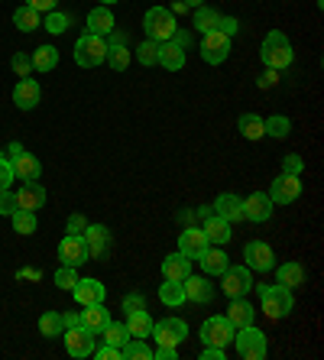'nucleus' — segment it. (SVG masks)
<instances>
[{
  "instance_id": "864d4df0",
  "label": "nucleus",
  "mask_w": 324,
  "mask_h": 360,
  "mask_svg": "<svg viewBox=\"0 0 324 360\" xmlns=\"http://www.w3.org/2000/svg\"><path fill=\"white\" fill-rule=\"evenodd\" d=\"M94 354H98V360H120V347H114V344L94 347Z\"/></svg>"
},
{
  "instance_id": "5fc2aeb1",
  "label": "nucleus",
  "mask_w": 324,
  "mask_h": 360,
  "mask_svg": "<svg viewBox=\"0 0 324 360\" xmlns=\"http://www.w3.org/2000/svg\"><path fill=\"white\" fill-rule=\"evenodd\" d=\"M227 357V347H211L205 344V351H201V360H224Z\"/></svg>"
},
{
  "instance_id": "4d7b16f0",
  "label": "nucleus",
  "mask_w": 324,
  "mask_h": 360,
  "mask_svg": "<svg viewBox=\"0 0 324 360\" xmlns=\"http://www.w3.org/2000/svg\"><path fill=\"white\" fill-rule=\"evenodd\" d=\"M217 30H221V33H227V36H233V33H237V30H240V23H237V20H233V17H221V23H217Z\"/></svg>"
},
{
  "instance_id": "f8f14e48",
  "label": "nucleus",
  "mask_w": 324,
  "mask_h": 360,
  "mask_svg": "<svg viewBox=\"0 0 324 360\" xmlns=\"http://www.w3.org/2000/svg\"><path fill=\"white\" fill-rule=\"evenodd\" d=\"M221 276H224L221 289H224L227 299H240V295H247L253 289V276H250L247 266H227Z\"/></svg>"
},
{
  "instance_id": "603ef678",
  "label": "nucleus",
  "mask_w": 324,
  "mask_h": 360,
  "mask_svg": "<svg viewBox=\"0 0 324 360\" xmlns=\"http://www.w3.org/2000/svg\"><path fill=\"white\" fill-rule=\"evenodd\" d=\"M84 227H88V221H84L82 214H72V218L65 221V231H68V234H84Z\"/></svg>"
},
{
  "instance_id": "0eeeda50",
  "label": "nucleus",
  "mask_w": 324,
  "mask_h": 360,
  "mask_svg": "<svg viewBox=\"0 0 324 360\" xmlns=\"http://www.w3.org/2000/svg\"><path fill=\"white\" fill-rule=\"evenodd\" d=\"M237 335V328L227 321V315H211L205 325H201V341L211 344V347H227Z\"/></svg>"
},
{
  "instance_id": "052dcab7",
  "label": "nucleus",
  "mask_w": 324,
  "mask_h": 360,
  "mask_svg": "<svg viewBox=\"0 0 324 360\" xmlns=\"http://www.w3.org/2000/svg\"><path fill=\"white\" fill-rule=\"evenodd\" d=\"M62 321H65V328H75L78 325V311H65V315H62Z\"/></svg>"
},
{
  "instance_id": "2f4dec72",
  "label": "nucleus",
  "mask_w": 324,
  "mask_h": 360,
  "mask_svg": "<svg viewBox=\"0 0 324 360\" xmlns=\"http://www.w3.org/2000/svg\"><path fill=\"white\" fill-rule=\"evenodd\" d=\"M13 26H17V30H23V33H33V30H39L42 26V13H36L33 7H17L13 10Z\"/></svg>"
},
{
  "instance_id": "e2e57ef3",
  "label": "nucleus",
  "mask_w": 324,
  "mask_h": 360,
  "mask_svg": "<svg viewBox=\"0 0 324 360\" xmlns=\"http://www.w3.org/2000/svg\"><path fill=\"white\" fill-rule=\"evenodd\" d=\"M185 4H188V10H195V7H201L205 0H185Z\"/></svg>"
},
{
  "instance_id": "e433bc0d",
  "label": "nucleus",
  "mask_w": 324,
  "mask_h": 360,
  "mask_svg": "<svg viewBox=\"0 0 324 360\" xmlns=\"http://www.w3.org/2000/svg\"><path fill=\"white\" fill-rule=\"evenodd\" d=\"M30 59H33V72H52L58 65V49L56 46H39Z\"/></svg>"
},
{
  "instance_id": "c756f323",
  "label": "nucleus",
  "mask_w": 324,
  "mask_h": 360,
  "mask_svg": "<svg viewBox=\"0 0 324 360\" xmlns=\"http://www.w3.org/2000/svg\"><path fill=\"white\" fill-rule=\"evenodd\" d=\"M227 321L233 328H243V325H253V305L247 299H231V309H227Z\"/></svg>"
},
{
  "instance_id": "1a4fd4ad",
  "label": "nucleus",
  "mask_w": 324,
  "mask_h": 360,
  "mask_svg": "<svg viewBox=\"0 0 324 360\" xmlns=\"http://www.w3.org/2000/svg\"><path fill=\"white\" fill-rule=\"evenodd\" d=\"M62 335H65V351L72 354V357H91L94 347H98V335L88 331V328H82V325L65 328Z\"/></svg>"
},
{
  "instance_id": "09e8293b",
  "label": "nucleus",
  "mask_w": 324,
  "mask_h": 360,
  "mask_svg": "<svg viewBox=\"0 0 324 360\" xmlns=\"http://www.w3.org/2000/svg\"><path fill=\"white\" fill-rule=\"evenodd\" d=\"M13 211H17V192H10V188H4V192H0V214H13Z\"/></svg>"
},
{
  "instance_id": "4be33fe9",
  "label": "nucleus",
  "mask_w": 324,
  "mask_h": 360,
  "mask_svg": "<svg viewBox=\"0 0 324 360\" xmlns=\"http://www.w3.org/2000/svg\"><path fill=\"white\" fill-rule=\"evenodd\" d=\"M17 208L20 211H39L46 208V188L39 182H23V188L17 192Z\"/></svg>"
},
{
  "instance_id": "f3484780",
  "label": "nucleus",
  "mask_w": 324,
  "mask_h": 360,
  "mask_svg": "<svg viewBox=\"0 0 324 360\" xmlns=\"http://www.w3.org/2000/svg\"><path fill=\"white\" fill-rule=\"evenodd\" d=\"M10 166H13V176L20 182H39V176H42V162L26 150L17 153V156H10Z\"/></svg>"
},
{
  "instance_id": "ea45409f",
  "label": "nucleus",
  "mask_w": 324,
  "mask_h": 360,
  "mask_svg": "<svg viewBox=\"0 0 324 360\" xmlns=\"http://www.w3.org/2000/svg\"><path fill=\"white\" fill-rule=\"evenodd\" d=\"M101 338H104V344H114V347H124V344L130 341L127 325H120V321H108V325H104V331H101Z\"/></svg>"
},
{
  "instance_id": "37998d69",
  "label": "nucleus",
  "mask_w": 324,
  "mask_h": 360,
  "mask_svg": "<svg viewBox=\"0 0 324 360\" xmlns=\"http://www.w3.org/2000/svg\"><path fill=\"white\" fill-rule=\"evenodd\" d=\"M68 26H72V17H68V13H58V10H49V13H46V30H49L52 36L65 33Z\"/></svg>"
},
{
  "instance_id": "58836bf2",
  "label": "nucleus",
  "mask_w": 324,
  "mask_h": 360,
  "mask_svg": "<svg viewBox=\"0 0 324 360\" xmlns=\"http://www.w3.org/2000/svg\"><path fill=\"white\" fill-rule=\"evenodd\" d=\"M10 221H13V231L17 234H36V227H39V221H36V211H13L10 214Z\"/></svg>"
},
{
  "instance_id": "6e6552de",
  "label": "nucleus",
  "mask_w": 324,
  "mask_h": 360,
  "mask_svg": "<svg viewBox=\"0 0 324 360\" xmlns=\"http://www.w3.org/2000/svg\"><path fill=\"white\" fill-rule=\"evenodd\" d=\"M153 338H156V344H162V347H179V344L188 338V325H185L182 319H162V321H153Z\"/></svg>"
},
{
  "instance_id": "cd10ccee",
  "label": "nucleus",
  "mask_w": 324,
  "mask_h": 360,
  "mask_svg": "<svg viewBox=\"0 0 324 360\" xmlns=\"http://www.w3.org/2000/svg\"><path fill=\"white\" fill-rule=\"evenodd\" d=\"M198 260H201V269H205L208 276H221V273L231 266V263H227V253L221 250V247H208V250L201 253Z\"/></svg>"
},
{
  "instance_id": "680f3d73",
  "label": "nucleus",
  "mask_w": 324,
  "mask_h": 360,
  "mask_svg": "<svg viewBox=\"0 0 324 360\" xmlns=\"http://www.w3.org/2000/svg\"><path fill=\"white\" fill-rule=\"evenodd\" d=\"M20 276L23 279H39V273H36V269H20Z\"/></svg>"
},
{
  "instance_id": "bf43d9fd",
  "label": "nucleus",
  "mask_w": 324,
  "mask_h": 360,
  "mask_svg": "<svg viewBox=\"0 0 324 360\" xmlns=\"http://www.w3.org/2000/svg\"><path fill=\"white\" fill-rule=\"evenodd\" d=\"M276 82H279V72H276V68H266L263 78H259V88H273Z\"/></svg>"
},
{
  "instance_id": "a211bd4d",
  "label": "nucleus",
  "mask_w": 324,
  "mask_h": 360,
  "mask_svg": "<svg viewBox=\"0 0 324 360\" xmlns=\"http://www.w3.org/2000/svg\"><path fill=\"white\" fill-rule=\"evenodd\" d=\"M84 33H91V36H104L108 39L110 33L117 30V20H114V13H110V7H94L91 13H88V20H84Z\"/></svg>"
},
{
  "instance_id": "b1692460",
  "label": "nucleus",
  "mask_w": 324,
  "mask_h": 360,
  "mask_svg": "<svg viewBox=\"0 0 324 360\" xmlns=\"http://www.w3.org/2000/svg\"><path fill=\"white\" fill-rule=\"evenodd\" d=\"M214 208V214H221L224 221H231V224H237V221H243V198H237L233 192H224L217 195V201L211 205Z\"/></svg>"
},
{
  "instance_id": "a19ab883",
  "label": "nucleus",
  "mask_w": 324,
  "mask_h": 360,
  "mask_svg": "<svg viewBox=\"0 0 324 360\" xmlns=\"http://www.w3.org/2000/svg\"><path fill=\"white\" fill-rule=\"evenodd\" d=\"M39 331L46 338H58L62 331H65V321H62V311H46L39 319Z\"/></svg>"
},
{
  "instance_id": "9d476101",
  "label": "nucleus",
  "mask_w": 324,
  "mask_h": 360,
  "mask_svg": "<svg viewBox=\"0 0 324 360\" xmlns=\"http://www.w3.org/2000/svg\"><path fill=\"white\" fill-rule=\"evenodd\" d=\"M58 260H62V266H84V263L91 260L88 257V247H84V237L82 234H65L62 237V243H58Z\"/></svg>"
},
{
  "instance_id": "f704fd0d",
  "label": "nucleus",
  "mask_w": 324,
  "mask_h": 360,
  "mask_svg": "<svg viewBox=\"0 0 324 360\" xmlns=\"http://www.w3.org/2000/svg\"><path fill=\"white\" fill-rule=\"evenodd\" d=\"M217 23H221V13L211 7H195V20H191V26L198 30V33H211V30H217Z\"/></svg>"
},
{
  "instance_id": "72a5a7b5",
  "label": "nucleus",
  "mask_w": 324,
  "mask_h": 360,
  "mask_svg": "<svg viewBox=\"0 0 324 360\" xmlns=\"http://www.w3.org/2000/svg\"><path fill=\"white\" fill-rule=\"evenodd\" d=\"M237 130H240L247 140H263V136H266V124H263V117H257V114H240Z\"/></svg>"
},
{
  "instance_id": "7c9ffc66",
  "label": "nucleus",
  "mask_w": 324,
  "mask_h": 360,
  "mask_svg": "<svg viewBox=\"0 0 324 360\" xmlns=\"http://www.w3.org/2000/svg\"><path fill=\"white\" fill-rule=\"evenodd\" d=\"M276 276H279V285H285V289H299V285H305V266H302V263H295V260L283 263Z\"/></svg>"
},
{
  "instance_id": "3c124183",
  "label": "nucleus",
  "mask_w": 324,
  "mask_h": 360,
  "mask_svg": "<svg viewBox=\"0 0 324 360\" xmlns=\"http://www.w3.org/2000/svg\"><path fill=\"white\" fill-rule=\"evenodd\" d=\"M140 309H146V302H143L140 292L124 295V311H127V315H130V311H140Z\"/></svg>"
},
{
  "instance_id": "7ed1b4c3",
  "label": "nucleus",
  "mask_w": 324,
  "mask_h": 360,
  "mask_svg": "<svg viewBox=\"0 0 324 360\" xmlns=\"http://www.w3.org/2000/svg\"><path fill=\"white\" fill-rule=\"evenodd\" d=\"M143 30H146V39L153 42H169L175 36V17L169 7H150L146 17H143Z\"/></svg>"
},
{
  "instance_id": "c9c22d12",
  "label": "nucleus",
  "mask_w": 324,
  "mask_h": 360,
  "mask_svg": "<svg viewBox=\"0 0 324 360\" xmlns=\"http://www.w3.org/2000/svg\"><path fill=\"white\" fill-rule=\"evenodd\" d=\"M159 302L166 305V309H179L185 302V289L182 283H172V279H166V283L159 285Z\"/></svg>"
},
{
  "instance_id": "8fccbe9b",
  "label": "nucleus",
  "mask_w": 324,
  "mask_h": 360,
  "mask_svg": "<svg viewBox=\"0 0 324 360\" xmlns=\"http://www.w3.org/2000/svg\"><path fill=\"white\" fill-rule=\"evenodd\" d=\"M13 166H10V160L7 156H4V160H0V192H4V188H10V182H13Z\"/></svg>"
},
{
  "instance_id": "aec40b11",
  "label": "nucleus",
  "mask_w": 324,
  "mask_h": 360,
  "mask_svg": "<svg viewBox=\"0 0 324 360\" xmlns=\"http://www.w3.org/2000/svg\"><path fill=\"white\" fill-rule=\"evenodd\" d=\"M42 98V88L36 78H20L17 88H13V104H17L20 110H33L36 104H39Z\"/></svg>"
},
{
  "instance_id": "5701e85b",
  "label": "nucleus",
  "mask_w": 324,
  "mask_h": 360,
  "mask_svg": "<svg viewBox=\"0 0 324 360\" xmlns=\"http://www.w3.org/2000/svg\"><path fill=\"white\" fill-rule=\"evenodd\" d=\"M201 231H205L208 243H214V247H224V243L231 240V221H224L221 214H214V211H211L208 218H205Z\"/></svg>"
},
{
  "instance_id": "c03bdc74",
  "label": "nucleus",
  "mask_w": 324,
  "mask_h": 360,
  "mask_svg": "<svg viewBox=\"0 0 324 360\" xmlns=\"http://www.w3.org/2000/svg\"><path fill=\"white\" fill-rule=\"evenodd\" d=\"M136 62H140V65H156L159 62V42H153V39H146L140 46V49H136Z\"/></svg>"
},
{
  "instance_id": "6e6d98bb",
  "label": "nucleus",
  "mask_w": 324,
  "mask_h": 360,
  "mask_svg": "<svg viewBox=\"0 0 324 360\" xmlns=\"http://www.w3.org/2000/svg\"><path fill=\"white\" fill-rule=\"evenodd\" d=\"M58 0H26V7H33L36 13H49V10H56Z\"/></svg>"
},
{
  "instance_id": "a878e982",
  "label": "nucleus",
  "mask_w": 324,
  "mask_h": 360,
  "mask_svg": "<svg viewBox=\"0 0 324 360\" xmlns=\"http://www.w3.org/2000/svg\"><path fill=\"white\" fill-rule=\"evenodd\" d=\"M162 276L172 279V283H182V279L191 276V260L185 253H169L162 260Z\"/></svg>"
},
{
  "instance_id": "c85d7f7f",
  "label": "nucleus",
  "mask_w": 324,
  "mask_h": 360,
  "mask_svg": "<svg viewBox=\"0 0 324 360\" xmlns=\"http://www.w3.org/2000/svg\"><path fill=\"white\" fill-rule=\"evenodd\" d=\"M124 325H127V335L130 338H150V331H153V319H150V311L146 309L130 311Z\"/></svg>"
},
{
  "instance_id": "4c0bfd02",
  "label": "nucleus",
  "mask_w": 324,
  "mask_h": 360,
  "mask_svg": "<svg viewBox=\"0 0 324 360\" xmlns=\"http://www.w3.org/2000/svg\"><path fill=\"white\" fill-rule=\"evenodd\" d=\"M108 62L114 72H127V65H130V49L127 46H120V42H108Z\"/></svg>"
},
{
  "instance_id": "473e14b6",
  "label": "nucleus",
  "mask_w": 324,
  "mask_h": 360,
  "mask_svg": "<svg viewBox=\"0 0 324 360\" xmlns=\"http://www.w3.org/2000/svg\"><path fill=\"white\" fill-rule=\"evenodd\" d=\"M120 360H153V347L146 344V338H130L120 347Z\"/></svg>"
},
{
  "instance_id": "13d9d810",
  "label": "nucleus",
  "mask_w": 324,
  "mask_h": 360,
  "mask_svg": "<svg viewBox=\"0 0 324 360\" xmlns=\"http://www.w3.org/2000/svg\"><path fill=\"white\" fill-rule=\"evenodd\" d=\"M175 357H179L175 347H162V344H159V351H153V360H175Z\"/></svg>"
},
{
  "instance_id": "39448f33",
  "label": "nucleus",
  "mask_w": 324,
  "mask_h": 360,
  "mask_svg": "<svg viewBox=\"0 0 324 360\" xmlns=\"http://www.w3.org/2000/svg\"><path fill=\"white\" fill-rule=\"evenodd\" d=\"M104 59H108V39L104 36L84 33L75 42V62L82 68H98V65H104Z\"/></svg>"
},
{
  "instance_id": "79ce46f5",
  "label": "nucleus",
  "mask_w": 324,
  "mask_h": 360,
  "mask_svg": "<svg viewBox=\"0 0 324 360\" xmlns=\"http://www.w3.org/2000/svg\"><path fill=\"white\" fill-rule=\"evenodd\" d=\"M263 124H266V136H276V140H285L292 134V120L283 117V114H276V117L263 120Z\"/></svg>"
},
{
  "instance_id": "412c9836",
  "label": "nucleus",
  "mask_w": 324,
  "mask_h": 360,
  "mask_svg": "<svg viewBox=\"0 0 324 360\" xmlns=\"http://www.w3.org/2000/svg\"><path fill=\"white\" fill-rule=\"evenodd\" d=\"M72 295H75L78 305H91V302H104L108 289H104V283H98V279H82L78 276V283L72 285Z\"/></svg>"
},
{
  "instance_id": "a18cd8bd",
  "label": "nucleus",
  "mask_w": 324,
  "mask_h": 360,
  "mask_svg": "<svg viewBox=\"0 0 324 360\" xmlns=\"http://www.w3.org/2000/svg\"><path fill=\"white\" fill-rule=\"evenodd\" d=\"M78 283V269L75 266H58L56 269V285L58 289H68L72 292V285Z\"/></svg>"
},
{
  "instance_id": "393cba45",
  "label": "nucleus",
  "mask_w": 324,
  "mask_h": 360,
  "mask_svg": "<svg viewBox=\"0 0 324 360\" xmlns=\"http://www.w3.org/2000/svg\"><path fill=\"white\" fill-rule=\"evenodd\" d=\"M182 289H185V299H188V302H198V305H208V302L214 299V289H211V283L205 276L182 279Z\"/></svg>"
},
{
  "instance_id": "9b49d317",
  "label": "nucleus",
  "mask_w": 324,
  "mask_h": 360,
  "mask_svg": "<svg viewBox=\"0 0 324 360\" xmlns=\"http://www.w3.org/2000/svg\"><path fill=\"white\" fill-rule=\"evenodd\" d=\"M243 260H247V269H257V273L276 269V253H273V247L263 240H250L247 247H243Z\"/></svg>"
},
{
  "instance_id": "0e129e2a",
  "label": "nucleus",
  "mask_w": 324,
  "mask_h": 360,
  "mask_svg": "<svg viewBox=\"0 0 324 360\" xmlns=\"http://www.w3.org/2000/svg\"><path fill=\"white\" fill-rule=\"evenodd\" d=\"M101 4H104V7H110V4H120V0H101Z\"/></svg>"
},
{
  "instance_id": "de8ad7c7",
  "label": "nucleus",
  "mask_w": 324,
  "mask_h": 360,
  "mask_svg": "<svg viewBox=\"0 0 324 360\" xmlns=\"http://www.w3.org/2000/svg\"><path fill=\"white\" fill-rule=\"evenodd\" d=\"M283 172H289V176H302L305 172V160H302L299 153H289L283 162Z\"/></svg>"
},
{
  "instance_id": "2eb2a0df",
  "label": "nucleus",
  "mask_w": 324,
  "mask_h": 360,
  "mask_svg": "<svg viewBox=\"0 0 324 360\" xmlns=\"http://www.w3.org/2000/svg\"><path fill=\"white\" fill-rule=\"evenodd\" d=\"M82 237H84V247H88V257H91V260H101V257L110 250V231L104 224H88Z\"/></svg>"
},
{
  "instance_id": "20e7f679",
  "label": "nucleus",
  "mask_w": 324,
  "mask_h": 360,
  "mask_svg": "<svg viewBox=\"0 0 324 360\" xmlns=\"http://www.w3.org/2000/svg\"><path fill=\"white\" fill-rule=\"evenodd\" d=\"M233 344H237V354H240L243 360H263L266 357V335L259 331V328L253 325H243L237 328V335H233Z\"/></svg>"
},
{
  "instance_id": "ddd939ff",
  "label": "nucleus",
  "mask_w": 324,
  "mask_h": 360,
  "mask_svg": "<svg viewBox=\"0 0 324 360\" xmlns=\"http://www.w3.org/2000/svg\"><path fill=\"white\" fill-rule=\"evenodd\" d=\"M299 195H302V176H289V172H283L273 182V188H269V201L273 205H292Z\"/></svg>"
},
{
  "instance_id": "423d86ee",
  "label": "nucleus",
  "mask_w": 324,
  "mask_h": 360,
  "mask_svg": "<svg viewBox=\"0 0 324 360\" xmlns=\"http://www.w3.org/2000/svg\"><path fill=\"white\" fill-rule=\"evenodd\" d=\"M231 56V36L221 33V30H211V33H201V59L208 65H221Z\"/></svg>"
},
{
  "instance_id": "f03ea898",
  "label": "nucleus",
  "mask_w": 324,
  "mask_h": 360,
  "mask_svg": "<svg viewBox=\"0 0 324 360\" xmlns=\"http://www.w3.org/2000/svg\"><path fill=\"white\" fill-rule=\"evenodd\" d=\"M257 295H259V305H263V315L273 321L285 319L292 311V289L285 285H257Z\"/></svg>"
},
{
  "instance_id": "f257e3e1",
  "label": "nucleus",
  "mask_w": 324,
  "mask_h": 360,
  "mask_svg": "<svg viewBox=\"0 0 324 360\" xmlns=\"http://www.w3.org/2000/svg\"><path fill=\"white\" fill-rule=\"evenodd\" d=\"M259 59H263V65H266V68H276V72L289 68L292 59H295L289 36H285L283 30H273V33L263 39V46H259Z\"/></svg>"
},
{
  "instance_id": "dca6fc26",
  "label": "nucleus",
  "mask_w": 324,
  "mask_h": 360,
  "mask_svg": "<svg viewBox=\"0 0 324 360\" xmlns=\"http://www.w3.org/2000/svg\"><path fill=\"white\" fill-rule=\"evenodd\" d=\"M208 247H211V243H208V237H205V231H201V227H185L182 234H179V253H185L188 260H198Z\"/></svg>"
},
{
  "instance_id": "49530a36",
  "label": "nucleus",
  "mask_w": 324,
  "mask_h": 360,
  "mask_svg": "<svg viewBox=\"0 0 324 360\" xmlns=\"http://www.w3.org/2000/svg\"><path fill=\"white\" fill-rule=\"evenodd\" d=\"M10 65H13V72H17L20 78H30V72H33V59H30L26 52H17V56L10 59Z\"/></svg>"
},
{
  "instance_id": "6ab92c4d",
  "label": "nucleus",
  "mask_w": 324,
  "mask_h": 360,
  "mask_svg": "<svg viewBox=\"0 0 324 360\" xmlns=\"http://www.w3.org/2000/svg\"><path fill=\"white\" fill-rule=\"evenodd\" d=\"M84 311H78V325L88 328V331H94V335H101L104 331V325L110 321V311L104 309V302H91V305H82Z\"/></svg>"
},
{
  "instance_id": "4468645a",
  "label": "nucleus",
  "mask_w": 324,
  "mask_h": 360,
  "mask_svg": "<svg viewBox=\"0 0 324 360\" xmlns=\"http://www.w3.org/2000/svg\"><path fill=\"white\" fill-rule=\"evenodd\" d=\"M273 201H269V195L263 192H253L250 198H243V221H253V224H263V221L273 218Z\"/></svg>"
},
{
  "instance_id": "bb28decb",
  "label": "nucleus",
  "mask_w": 324,
  "mask_h": 360,
  "mask_svg": "<svg viewBox=\"0 0 324 360\" xmlns=\"http://www.w3.org/2000/svg\"><path fill=\"white\" fill-rule=\"evenodd\" d=\"M156 65L169 68V72H179V68L185 65V49L175 39L159 42V62H156Z\"/></svg>"
}]
</instances>
